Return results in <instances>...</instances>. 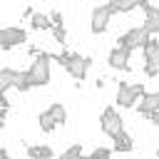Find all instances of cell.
Returning <instances> with one entry per match:
<instances>
[{
	"mask_svg": "<svg viewBox=\"0 0 159 159\" xmlns=\"http://www.w3.org/2000/svg\"><path fill=\"white\" fill-rule=\"evenodd\" d=\"M27 80H30L32 87H40V84H47V82H50V57H47V55H40V57L30 65Z\"/></svg>",
	"mask_w": 159,
	"mask_h": 159,
	"instance_id": "obj_1",
	"label": "cell"
},
{
	"mask_svg": "<svg viewBox=\"0 0 159 159\" xmlns=\"http://www.w3.org/2000/svg\"><path fill=\"white\" fill-rule=\"evenodd\" d=\"M60 62L67 67V72L75 77V80H84L87 75V67H89V57H80V55H70V52H62L60 55Z\"/></svg>",
	"mask_w": 159,
	"mask_h": 159,
	"instance_id": "obj_2",
	"label": "cell"
},
{
	"mask_svg": "<svg viewBox=\"0 0 159 159\" xmlns=\"http://www.w3.org/2000/svg\"><path fill=\"white\" fill-rule=\"evenodd\" d=\"M7 87H17L20 92H27L32 84L27 80V72H15V70H0V92Z\"/></svg>",
	"mask_w": 159,
	"mask_h": 159,
	"instance_id": "obj_3",
	"label": "cell"
},
{
	"mask_svg": "<svg viewBox=\"0 0 159 159\" xmlns=\"http://www.w3.org/2000/svg\"><path fill=\"white\" fill-rule=\"evenodd\" d=\"M65 122V107L62 104H52L47 112H42L40 114V127H42V132H52L57 124H62Z\"/></svg>",
	"mask_w": 159,
	"mask_h": 159,
	"instance_id": "obj_4",
	"label": "cell"
},
{
	"mask_svg": "<svg viewBox=\"0 0 159 159\" xmlns=\"http://www.w3.org/2000/svg\"><path fill=\"white\" fill-rule=\"evenodd\" d=\"M142 94H144V87H142V84H119V89H117V102H119L122 107H132Z\"/></svg>",
	"mask_w": 159,
	"mask_h": 159,
	"instance_id": "obj_5",
	"label": "cell"
},
{
	"mask_svg": "<svg viewBox=\"0 0 159 159\" xmlns=\"http://www.w3.org/2000/svg\"><path fill=\"white\" fill-rule=\"evenodd\" d=\"M144 60H147V75L149 77L159 75V42L157 40L144 42Z\"/></svg>",
	"mask_w": 159,
	"mask_h": 159,
	"instance_id": "obj_6",
	"label": "cell"
},
{
	"mask_svg": "<svg viewBox=\"0 0 159 159\" xmlns=\"http://www.w3.org/2000/svg\"><path fill=\"white\" fill-rule=\"evenodd\" d=\"M114 12H117V10H114V5H112V2L99 5V7L92 12V32H102V30L107 27V22H109V17H112Z\"/></svg>",
	"mask_w": 159,
	"mask_h": 159,
	"instance_id": "obj_7",
	"label": "cell"
},
{
	"mask_svg": "<svg viewBox=\"0 0 159 159\" xmlns=\"http://www.w3.org/2000/svg\"><path fill=\"white\" fill-rule=\"evenodd\" d=\"M147 40H149V32H147V27L142 25V27H134V30H129L127 35H122V37H119V45H124V47L134 50V47L144 45Z\"/></svg>",
	"mask_w": 159,
	"mask_h": 159,
	"instance_id": "obj_8",
	"label": "cell"
},
{
	"mask_svg": "<svg viewBox=\"0 0 159 159\" xmlns=\"http://www.w3.org/2000/svg\"><path fill=\"white\" fill-rule=\"evenodd\" d=\"M102 132H107V134H117V132H122V119H119V114L112 109V107H107L104 112H102Z\"/></svg>",
	"mask_w": 159,
	"mask_h": 159,
	"instance_id": "obj_9",
	"label": "cell"
},
{
	"mask_svg": "<svg viewBox=\"0 0 159 159\" xmlns=\"http://www.w3.org/2000/svg\"><path fill=\"white\" fill-rule=\"evenodd\" d=\"M22 40H25V30H20V27H5V30H0V47L2 50L12 47V45H20Z\"/></svg>",
	"mask_w": 159,
	"mask_h": 159,
	"instance_id": "obj_10",
	"label": "cell"
},
{
	"mask_svg": "<svg viewBox=\"0 0 159 159\" xmlns=\"http://www.w3.org/2000/svg\"><path fill=\"white\" fill-rule=\"evenodd\" d=\"M129 47H124V45H119V47H114L112 50V55H109V65L112 67H119V70H127V60H129Z\"/></svg>",
	"mask_w": 159,
	"mask_h": 159,
	"instance_id": "obj_11",
	"label": "cell"
},
{
	"mask_svg": "<svg viewBox=\"0 0 159 159\" xmlns=\"http://www.w3.org/2000/svg\"><path fill=\"white\" fill-rule=\"evenodd\" d=\"M159 107V92H154V94H142V99H139V112L142 114H149V112H154Z\"/></svg>",
	"mask_w": 159,
	"mask_h": 159,
	"instance_id": "obj_12",
	"label": "cell"
},
{
	"mask_svg": "<svg viewBox=\"0 0 159 159\" xmlns=\"http://www.w3.org/2000/svg\"><path fill=\"white\" fill-rule=\"evenodd\" d=\"M144 12H147V20H144L147 32H159V10H157V7H152V5H147V7H144Z\"/></svg>",
	"mask_w": 159,
	"mask_h": 159,
	"instance_id": "obj_13",
	"label": "cell"
},
{
	"mask_svg": "<svg viewBox=\"0 0 159 159\" xmlns=\"http://www.w3.org/2000/svg\"><path fill=\"white\" fill-rule=\"evenodd\" d=\"M114 149H117V152H129V149H132V137H129L124 129L114 134Z\"/></svg>",
	"mask_w": 159,
	"mask_h": 159,
	"instance_id": "obj_14",
	"label": "cell"
},
{
	"mask_svg": "<svg viewBox=\"0 0 159 159\" xmlns=\"http://www.w3.org/2000/svg\"><path fill=\"white\" fill-rule=\"evenodd\" d=\"M112 5H114V10H117V12H129V10H132V7H137V5L147 7V0H112Z\"/></svg>",
	"mask_w": 159,
	"mask_h": 159,
	"instance_id": "obj_15",
	"label": "cell"
},
{
	"mask_svg": "<svg viewBox=\"0 0 159 159\" xmlns=\"http://www.w3.org/2000/svg\"><path fill=\"white\" fill-rule=\"evenodd\" d=\"M32 27H37V30H52V27H55V22L37 12V15H32Z\"/></svg>",
	"mask_w": 159,
	"mask_h": 159,
	"instance_id": "obj_16",
	"label": "cell"
},
{
	"mask_svg": "<svg viewBox=\"0 0 159 159\" xmlns=\"http://www.w3.org/2000/svg\"><path fill=\"white\" fill-rule=\"evenodd\" d=\"M27 154L30 157H52V149H47V147H30Z\"/></svg>",
	"mask_w": 159,
	"mask_h": 159,
	"instance_id": "obj_17",
	"label": "cell"
},
{
	"mask_svg": "<svg viewBox=\"0 0 159 159\" xmlns=\"http://www.w3.org/2000/svg\"><path fill=\"white\" fill-rule=\"evenodd\" d=\"M77 154H82V149H80V147H70L62 157H65V159H70V157H77Z\"/></svg>",
	"mask_w": 159,
	"mask_h": 159,
	"instance_id": "obj_18",
	"label": "cell"
},
{
	"mask_svg": "<svg viewBox=\"0 0 159 159\" xmlns=\"http://www.w3.org/2000/svg\"><path fill=\"white\" fill-rule=\"evenodd\" d=\"M92 157H97V159H99V157H109V149H102V147H99V149L92 152Z\"/></svg>",
	"mask_w": 159,
	"mask_h": 159,
	"instance_id": "obj_19",
	"label": "cell"
},
{
	"mask_svg": "<svg viewBox=\"0 0 159 159\" xmlns=\"http://www.w3.org/2000/svg\"><path fill=\"white\" fill-rule=\"evenodd\" d=\"M147 117H149V119H152V122H154V124H157V127H159V107H157V109H154V112H149V114H147Z\"/></svg>",
	"mask_w": 159,
	"mask_h": 159,
	"instance_id": "obj_20",
	"label": "cell"
}]
</instances>
